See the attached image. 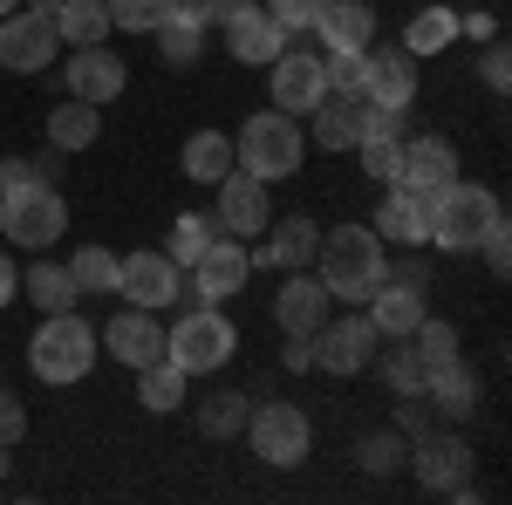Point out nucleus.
<instances>
[{
  "label": "nucleus",
  "mask_w": 512,
  "mask_h": 505,
  "mask_svg": "<svg viewBox=\"0 0 512 505\" xmlns=\"http://www.w3.org/2000/svg\"><path fill=\"white\" fill-rule=\"evenodd\" d=\"M362 110H369V103H362L355 89H328L315 110H308V117H315V144H321V151H355V137H362Z\"/></svg>",
  "instance_id": "nucleus-23"
},
{
  "label": "nucleus",
  "mask_w": 512,
  "mask_h": 505,
  "mask_svg": "<svg viewBox=\"0 0 512 505\" xmlns=\"http://www.w3.org/2000/svg\"><path fill=\"white\" fill-rule=\"evenodd\" d=\"M410 96H417V55H403V48L369 55V69H362V103H376V110H410Z\"/></svg>",
  "instance_id": "nucleus-18"
},
{
  "label": "nucleus",
  "mask_w": 512,
  "mask_h": 505,
  "mask_svg": "<svg viewBox=\"0 0 512 505\" xmlns=\"http://www.w3.org/2000/svg\"><path fill=\"white\" fill-rule=\"evenodd\" d=\"M96 342L117 355L123 369H144V362H158V355H164V328H158V314H151V308H123Z\"/></svg>",
  "instance_id": "nucleus-17"
},
{
  "label": "nucleus",
  "mask_w": 512,
  "mask_h": 505,
  "mask_svg": "<svg viewBox=\"0 0 512 505\" xmlns=\"http://www.w3.org/2000/svg\"><path fill=\"white\" fill-rule=\"evenodd\" d=\"M103 7H110V28H123V35H151L158 21L178 14V0H103Z\"/></svg>",
  "instance_id": "nucleus-38"
},
{
  "label": "nucleus",
  "mask_w": 512,
  "mask_h": 505,
  "mask_svg": "<svg viewBox=\"0 0 512 505\" xmlns=\"http://www.w3.org/2000/svg\"><path fill=\"white\" fill-rule=\"evenodd\" d=\"M478 76H485V89H512V55H506V41H492V48L478 55Z\"/></svg>",
  "instance_id": "nucleus-43"
},
{
  "label": "nucleus",
  "mask_w": 512,
  "mask_h": 505,
  "mask_svg": "<svg viewBox=\"0 0 512 505\" xmlns=\"http://www.w3.org/2000/svg\"><path fill=\"white\" fill-rule=\"evenodd\" d=\"M396 430H403V437H424V430H431V396H424V389H417V396H403Z\"/></svg>",
  "instance_id": "nucleus-45"
},
{
  "label": "nucleus",
  "mask_w": 512,
  "mask_h": 505,
  "mask_svg": "<svg viewBox=\"0 0 512 505\" xmlns=\"http://www.w3.org/2000/svg\"><path fill=\"white\" fill-rule=\"evenodd\" d=\"M355 151H362L369 185H396V171H403V144H390V137H362Z\"/></svg>",
  "instance_id": "nucleus-40"
},
{
  "label": "nucleus",
  "mask_w": 512,
  "mask_h": 505,
  "mask_svg": "<svg viewBox=\"0 0 512 505\" xmlns=\"http://www.w3.org/2000/svg\"><path fill=\"white\" fill-rule=\"evenodd\" d=\"M96 328L82 321L76 308H62V314H48L35 328V342H28V369H35L48 389H69V383H82L89 376V362H96Z\"/></svg>",
  "instance_id": "nucleus-4"
},
{
  "label": "nucleus",
  "mask_w": 512,
  "mask_h": 505,
  "mask_svg": "<svg viewBox=\"0 0 512 505\" xmlns=\"http://www.w3.org/2000/svg\"><path fill=\"white\" fill-rule=\"evenodd\" d=\"M253 417V396H239V389H219V396H205V410H198V430L205 437H239Z\"/></svg>",
  "instance_id": "nucleus-35"
},
{
  "label": "nucleus",
  "mask_w": 512,
  "mask_h": 505,
  "mask_svg": "<svg viewBox=\"0 0 512 505\" xmlns=\"http://www.w3.org/2000/svg\"><path fill=\"white\" fill-rule=\"evenodd\" d=\"M185 178H198V185H219L226 171H233V137L226 130H192V144H185Z\"/></svg>",
  "instance_id": "nucleus-31"
},
{
  "label": "nucleus",
  "mask_w": 512,
  "mask_h": 505,
  "mask_svg": "<svg viewBox=\"0 0 512 505\" xmlns=\"http://www.w3.org/2000/svg\"><path fill=\"white\" fill-rule=\"evenodd\" d=\"M321 96H328L321 55H308V48H280V55H274V110H287V117H308Z\"/></svg>",
  "instance_id": "nucleus-14"
},
{
  "label": "nucleus",
  "mask_w": 512,
  "mask_h": 505,
  "mask_svg": "<svg viewBox=\"0 0 512 505\" xmlns=\"http://www.w3.org/2000/svg\"><path fill=\"white\" fill-rule=\"evenodd\" d=\"M21 294H28L41 314H62V308H76V301H82V287L69 280V267H55V260H35V267L21 273Z\"/></svg>",
  "instance_id": "nucleus-30"
},
{
  "label": "nucleus",
  "mask_w": 512,
  "mask_h": 505,
  "mask_svg": "<svg viewBox=\"0 0 512 505\" xmlns=\"http://www.w3.org/2000/svg\"><path fill=\"white\" fill-rule=\"evenodd\" d=\"M226 48H233V62L260 69V62H274L280 48H287V28H280L267 7H246V14H233V21H226Z\"/></svg>",
  "instance_id": "nucleus-21"
},
{
  "label": "nucleus",
  "mask_w": 512,
  "mask_h": 505,
  "mask_svg": "<svg viewBox=\"0 0 512 505\" xmlns=\"http://www.w3.org/2000/svg\"><path fill=\"white\" fill-rule=\"evenodd\" d=\"M321 7H328V0H267V14H274L287 35H315Z\"/></svg>",
  "instance_id": "nucleus-41"
},
{
  "label": "nucleus",
  "mask_w": 512,
  "mask_h": 505,
  "mask_svg": "<svg viewBox=\"0 0 512 505\" xmlns=\"http://www.w3.org/2000/svg\"><path fill=\"white\" fill-rule=\"evenodd\" d=\"M55 14H41V7H14V14H0V69H14V76H41L48 62H55Z\"/></svg>",
  "instance_id": "nucleus-10"
},
{
  "label": "nucleus",
  "mask_w": 512,
  "mask_h": 505,
  "mask_svg": "<svg viewBox=\"0 0 512 505\" xmlns=\"http://www.w3.org/2000/svg\"><path fill=\"white\" fill-rule=\"evenodd\" d=\"M315 35L328 41V48H369V41H376V7H369V0H328Z\"/></svg>",
  "instance_id": "nucleus-25"
},
{
  "label": "nucleus",
  "mask_w": 512,
  "mask_h": 505,
  "mask_svg": "<svg viewBox=\"0 0 512 505\" xmlns=\"http://www.w3.org/2000/svg\"><path fill=\"white\" fill-rule=\"evenodd\" d=\"M424 396H431L444 417H472L478 410V376L465 369V355L444 362V369H431V376H424Z\"/></svg>",
  "instance_id": "nucleus-27"
},
{
  "label": "nucleus",
  "mask_w": 512,
  "mask_h": 505,
  "mask_svg": "<svg viewBox=\"0 0 512 505\" xmlns=\"http://www.w3.org/2000/svg\"><path fill=\"white\" fill-rule=\"evenodd\" d=\"M301 151H308V130H301V117H287V110H260L233 137V164L246 178H260V185L294 178L301 171Z\"/></svg>",
  "instance_id": "nucleus-3"
},
{
  "label": "nucleus",
  "mask_w": 512,
  "mask_h": 505,
  "mask_svg": "<svg viewBox=\"0 0 512 505\" xmlns=\"http://www.w3.org/2000/svg\"><path fill=\"white\" fill-rule=\"evenodd\" d=\"M151 41H158V55L171 62V69H185V62H198V55H205V14H198L192 0H178V14H171V21H158V28H151Z\"/></svg>",
  "instance_id": "nucleus-26"
},
{
  "label": "nucleus",
  "mask_w": 512,
  "mask_h": 505,
  "mask_svg": "<svg viewBox=\"0 0 512 505\" xmlns=\"http://www.w3.org/2000/svg\"><path fill=\"white\" fill-rule=\"evenodd\" d=\"M478 253H485V267H492V273H506V267H512V233H506V219H499L492 233L478 239Z\"/></svg>",
  "instance_id": "nucleus-46"
},
{
  "label": "nucleus",
  "mask_w": 512,
  "mask_h": 505,
  "mask_svg": "<svg viewBox=\"0 0 512 505\" xmlns=\"http://www.w3.org/2000/svg\"><path fill=\"white\" fill-rule=\"evenodd\" d=\"M192 7H198V14H205V28H212V21L226 28V21H233V14H246L253 0H192Z\"/></svg>",
  "instance_id": "nucleus-47"
},
{
  "label": "nucleus",
  "mask_w": 512,
  "mask_h": 505,
  "mask_svg": "<svg viewBox=\"0 0 512 505\" xmlns=\"http://www.w3.org/2000/svg\"><path fill=\"white\" fill-rule=\"evenodd\" d=\"M212 219H219V226H226L233 239H260L267 226H274V205H267V185H260V178H246V171L233 164V171L219 178V212H212Z\"/></svg>",
  "instance_id": "nucleus-12"
},
{
  "label": "nucleus",
  "mask_w": 512,
  "mask_h": 505,
  "mask_svg": "<svg viewBox=\"0 0 512 505\" xmlns=\"http://www.w3.org/2000/svg\"><path fill=\"white\" fill-rule=\"evenodd\" d=\"M7 301H21V267L0 253V308H7Z\"/></svg>",
  "instance_id": "nucleus-49"
},
{
  "label": "nucleus",
  "mask_w": 512,
  "mask_h": 505,
  "mask_svg": "<svg viewBox=\"0 0 512 505\" xmlns=\"http://www.w3.org/2000/svg\"><path fill=\"white\" fill-rule=\"evenodd\" d=\"M14 7H21V0H0V14H14Z\"/></svg>",
  "instance_id": "nucleus-52"
},
{
  "label": "nucleus",
  "mask_w": 512,
  "mask_h": 505,
  "mask_svg": "<svg viewBox=\"0 0 512 505\" xmlns=\"http://www.w3.org/2000/svg\"><path fill=\"white\" fill-rule=\"evenodd\" d=\"M233 349H239V328L219 308H192L171 335H164V355H171L185 376H212V369H226Z\"/></svg>",
  "instance_id": "nucleus-6"
},
{
  "label": "nucleus",
  "mask_w": 512,
  "mask_h": 505,
  "mask_svg": "<svg viewBox=\"0 0 512 505\" xmlns=\"http://www.w3.org/2000/svg\"><path fill=\"white\" fill-rule=\"evenodd\" d=\"M55 35L69 41V48H96V41L110 35V7L103 0H62L55 7Z\"/></svg>",
  "instance_id": "nucleus-32"
},
{
  "label": "nucleus",
  "mask_w": 512,
  "mask_h": 505,
  "mask_svg": "<svg viewBox=\"0 0 512 505\" xmlns=\"http://www.w3.org/2000/svg\"><path fill=\"white\" fill-rule=\"evenodd\" d=\"M69 280H76L82 294H117V253H110V246H76Z\"/></svg>",
  "instance_id": "nucleus-37"
},
{
  "label": "nucleus",
  "mask_w": 512,
  "mask_h": 505,
  "mask_svg": "<svg viewBox=\"0 0 512 505\" xmlns=\"http://www.w3.org/2000/svg\"><path fill=\"white\" fill-rule=\"evenodd\" d=\"M383 267H390V253H383L376 226H335V233H321V246H315V280L335 301H349V308H362V301L383 287Z\"/></svg>",
  "instance_id": "nucleus-2"
},
{
  "label": "nucleus",
  "mask_w": 512,
  "mask_h": 505,
  "mask_svg": "<svg viewBox=\"0 0 512 505\" xmlns=\"http://www.w3.org/2000/svg\"><path fill=\"white\" fill-rule=\"evenodd\" d=\"M246 437H253V458H267L274 471L301 465V458L315 451V424H308L301 403H260V410L246 417Z\"/></svg>",
  "instance_id": "nucleus-7"
},
{
  "label": "nucleus",
  "mask_w": 512,
  "mask_h": 505,
  "mask_svg": "<svg viewBox=\"0 0 512 505\" xmlns=\"http://www.w3.org/2000/svg\"><path fill=\"white\" fill-rule=\"evenodd\" d=\"M410 458V444H403V430H369L362 444H355V465L369 471V478H383V471H396Z\"/></svg>",
  "instance_id": "nucleus-39"
},
{
  "label": "nucleus",
  "mask_w": 512,
  "mask_h": 505,
  "mask_svg": "<svg viewBox=\"0 0 512 505\" xmlns=\"http://www.w3.org/2000/svg\"><path fill=\"white\" fill-rule=\"evenodd\" d=\"M376 239H383V246H424V239H431V205L390 185V198L376 205Z\"/></svg>",
  "instance_id": "nucleus-24"
},
{
  "label": "nucleus",
  "mask_w": 512,
  "mask_h": 505,
  "mask_svg": "<svg viewBox=\"0 0 512 505\" xmlns=\"http://www.w3.org/2000/svg\"><path fill=\"white\" fill-rule=\"evenodd\" d=\"M185 383H192V376H185L171 355H158V362H144V369H137V403H144V410H158V417H171V410L185 403Z\"/></svg>",
  "instance_id": "nucleus-29"
},
{
  "label": "nucleus",
  "mask_w": 512,
  "mask_h": 505,
  "mask_svg": "<svg viewBox=\"0 0 512 505\" xmlns=\"http://www.w3.org/2000/svg\"><path fill=\"white\" fill-rule=\"evenodd\" d=\"M308 342H315V369H328V376H362L376 362V349H383L369 314H328Z\"/></svg>",
  "instance_id": "nucleus-9"
},
{
  "label": "nucleus",
  "mask_w": 512,
  "mask_h": 505,
  "mask_svg": "<svg viewBox=\"0 0 512 505\" xmlns=\"http://www.w3.org/2000/svg\"><path fill=\"white\" fill-rule=\"evenodd\" d=\"M96 137H103L96 103H76V96H69V103H55V110H48V144H55V151H89Z\"/></svg>",
  "instance_id": "nucleus-28"
},
{
  "label": "nucleus",
  "mask_w": 512,
  "mask_h": 505,
  "mask_svg": "<svg viewBox=\"0 0 512 505\" xmlns=\"http://www.w3.org/2000/svg\"><path fill=\"white\" fill-rule=\"evenodd\" d=\"M246 273H253L246 246H239V239H212V246L192 260V280H178V301H192V308H219V301H233L239 287H246Z\"/></svg>",
  "instance_id": "nucleus-8"
},
{
  "label": "nucleus",
  "mask_w": 512,
  "mask_h": 505,
  "mask_svg": "<svg viewBox=\"0 0 512 505\" xmlns=\"http://www.w3.org/2000/svg\"><path fill=\"white\" fill-rule=\"evenodd\" d=\"M0 233L14 246H28V253H41V246H55L69 233V205L48 178H35V164L0 157Z\"/></svg>",
  "instance_id": "nucleus-1"
},
{
  "label": "nucleus",
  "mask_w": 512,
  "mask_h": 505,
  "mask_svg": "<svg viewBox=\"0 0 512 505\" xmlns=\"http://www.w3.org/2000/svg\"><path fill=\"white\" fill-rule=\"evenodd\" d=\"M458 41V14L451 7H424L417 21H410V35H403V55H437V48H451Z\"/></svg>",
  "instance_id": "nucleus-36"
},
{
  "label": "nucleus",
  "mask_w": 512,
  "mask_h": 505,
  "mask_svg": "<svg viewBox=\"0 0 512 505\" xmlns=\"http://www.w3.org/2000/svg\"><path fill=\"white\" fill-rule=\"evenodd\" d=\"M21 430H28V410H21V396H14V389H0V444L14 451V444H21Z\"/></svg>",
  "instance_id": "nucleus-44"
},
{
  "label": "nucleus",
  "mask_w": 512,
  "mask_h": 505,
  "mask_svg": "<svg viewBox=\"0 0 512 505\" xmlns=\"http://www.w3.org/2000/svg\"><path fill=\"white\" fill-rule=\"evenodd\" d=\"M315 246H321V226L315 219H308V212H294V219H280L274 226V239H267V246H246V260H253V267H308V260H315Z\"/></svg>",
  "instance_id": "nucleus-22"
},
{
  "label": "nucleus",
  "mask_w": 512,
  "mask_h": 505,
  "mask_svg": "<svg viewBox=\"0 0 512 505\" xmlns=\"http://www.w3.org/2000/svg\"><path fill=\"white\" fill-rule=\"evenodd\" d=\"M403 342H410V355H417V369H424V376L444 369V362H458V328H451V321H431V314H424Z\"/></svg>",
  "instance_id": "nucleus-33"
},
{
  "label": "nucleus",
  "mask_w": 512,
  "mask_h": 505,
  "mask_svg": "<svg viewBox=\"0 0 512 505\" xmlns=\"http://www.w3.org/2000/svg\"><path fill=\"white\" fill-rule=\"evenodd\" d=\"M62 82H69L76 103H96V110H103V103H117V96H123L130 69H123V55H110V48L96 41V48H76V55H69Z\"/></svg>",
  "instance_id": "nucleus-15"
},
{
  "label": "nucleus",
  "mask_w": 512,
  "mask_h": 505,
  "mask_svg": "<svg viewBox=\"0 0 512 505\" xmlns=\"http://www.w3.org/2000/svg\"><path fill=\"white\" fill-rule=\"evenodd\" d=\"M178 280H185V267H171L164 246H137V253L117 260V294L130 308H151V314L171 308V301H178Z\"/></svg>",
  "instance_id": "nucleus-11"
},
{
  "label": "nucleus",
  "mask_w": 512,
  "mask_h": 505,
  "mask_svg": "<svg viewBox=\"0 0 512 505\" xmlns=\"http://www.w3.org/2000/svg\"><path fill=\"white\" fill-rule=\"evenodd\" d=\"M362 308H369V328H376L383 342H403V335L431 314V308H424V287H403V280H383Z\"/></svg>",
  "instance_id": "nucleus-20"
},
{
  "label": "nucleus",
  "mask_w": 512,
  "mask_h": 505,
  "mask_svg": "<svg viewBox=\"0 0 512 505\" xmlns=\"http://www.w3.org/2000/svg\"><path fill=\"white\" fill-rule=\"evenodd\" d=\"M410 458H417V478H424L431 492H458V485H465V471H472V444H465V437H451V430H424Z\"/></svg>",
  "instance_id": "nucleus-19"
},
{
  "label": "nucleus",
  "mask_w": 512,
  "mask_h": 505,
  "mask_svg": "<svg viewBox=\"0 0 512 505\" xmlns=\"http://www.w3.org/2000/svg\"><path fill=\"white\" fill-rule=\"evenodd\" d=\"M280 369H294V376H301V369H315V342H308V335H287V355H280Z\"/></svg>",
  "instance_id": "nucleus-48"
},
{
  "label": "nucleus",
  "mask_w": 512,
  "mask_h": 505,
  "mask_svg": "<svg viewBox=\"0 0 512 505\" xmlns=\"http://www.w3.org/2000/svg\"><path fill=\"white\" fill-rule=\"evenodd\" d=\"M219 233H226V226H219L212 212H185V219L171 226V246H164V253H171V267H192V260H198V253H205Z\"/></svg>",
  "instance_id": "nucleus-34"
},
{
  "label": "nucleus",
  "mask_w": 512,
  "mask_h": 505,
  "mask_svg": "<svg viewBox=\"0 0 512 505\" xmlns=\"http://www.w3.org/2000/svg\"><path fill=\"white\" fill-rule=\"evenodd\" d=\"M458 178V151L444 144V137H410L403 144V171H396V192H410V198H424L431 205L444 185Z\"/></svg>",
  "instance_id": "nucleus-13"
},
{
  "label": "nucleus",
  "mask_w": 512,
  "mask_h": 505,
  "mask_svg": "<svg viewBox=\"0 0 512 505\" xmlns=\"http://www.w3.org/2000/svg\"><path fill=\"white\" fill-rule=\"evenodd\" d=\"M499 219H506V212H499V198L485 192V185L451 178V185L431 198V246H444V253H472Z\"/></svg>",
  "instance_id": "nucleus-5"
},
{
  "label": "nucleus",
  "mask_w": 512,
  "mask_h": 505,
  "mask_svg": "<svg viewBox=\"0 0 512 505\" xmlns=\"http://www.w3.org/2000/svg\"><path fill=\"white\" fill-rule=\"evenodd\" d=\"M383 376H390L396 396H417L424 389V369H417V355H410V342L403 349H390V362H383Z\"/></svg>",
  "instance_id": "nucleus-42"
},
{
  "label": "nucleus",
  "mask_w": 512,
  "mask_h": 505,
  "mask_svg": "<svg viewBox=\"0 0 512 505\" xmlns=\"http://www.w3.org/2000/svg\"><path fill=\"white\" fill-rule=\"evenodd\" d=\"M328 308H335V294H328L308 267H294V273H287V287L274 294V321L287 328V335H315L321 321H328Z\"/></svg>",
  "instance_id": "nucleus-16"
},
{
  "label": "nucleus",
  "mask_w": 512,
  "mask_h": 505,
  "mask_svg": "<svg viewBox=\"0 0 512 505\" xmlns=\"http://www.w3.org/2000/svg\"><path fill=\"white\" fill-rule=\"evenodd\" d=\"M35 7H41V14H55V7H62V0H35Z\"/></svg>",
  "instance_id": "nucleus-50"
},
{
  "label": "nucleus",
  "mask_w": 512,
  "mask_h": 505,
  "mask_svg": "<svg viewBox=\"0 0 512 505\" xmlns=\"http://www.w3.org/2000/svg\"><path fill=\"white\" fill-rule=\"evenodd\" d=\"M7 465H14V458H7V444H0V478H7Z\"/></svg>",
  "instance_id": "nucleus-51"
}]
</instances>
